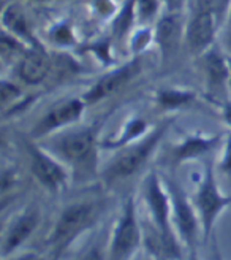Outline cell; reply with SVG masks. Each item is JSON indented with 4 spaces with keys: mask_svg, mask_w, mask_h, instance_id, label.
Instances as JSON below:
<instances>
[{
    "mask_svg": "<svg viewBox=\"0 0 231 260\" xmlns=\"http://www.w3.org/2000/svg\"><path fill=\"white\" fill-rule=\"evenodd\" d=\"M226 25H228V27H231V4H229L228 13H226Z\"/></svg>",
    "mask_w": 231,
    "mask_h": 260,
    "instance_id": "36",
    "label": "cell"
},
{
    "mask_svg": "<svg viewBox=\"0 0 231 260\" xmlns=\"http://www.w3.org/2000/svg\"><path fill=\"white\" fill-rule=\"evenodd\" d=\"M217 40V19L214 8H195L185 24L184 45L195 59L214 48Z\"/></svg>",
    "mask_w": 231,
    "mask_h": 260,
    "instance_id": "11",
    "label": "cell"
},
{
    "mask_svg": "<svg viewBox=\"0 0 231 260\" xmlns=\"http://www.w3.org/2000/svg\"><path fill=\"white\" fill-rule=\"evenodd\" d=\"M165 11H184L190 0H162Z\"/></svg>",
    "mask_w": 231,
    "mask_h": 260,
    "instance_id": "30",
    "label": "cell"
},
{
    "mask_svg": "<svg viewBox=\"0 0 231 260\" xmlns=\"http://www.w3.org/2000/svg\"><path fill=\"white\" fill-rule=\"evenodd\" d=\"M40 143L68 165L73 178L92 179L98 175L100 125L78 124Z\"/></svg>",
    "mask_w": 231,
    "mask_h": 260,
    "instance_id": "1",
    "label": "cell"
},
{
    "mask_svg": "<svg viewBox=\"0 0 231 260\" xmlns=\"http://www.w3.org/2000/svg\"><path fill=\"white\" fill-rule=\"evenodd\" d=\"M217 167L223 175L231 176V132H226L220 146V155H219V162Z\"/></svg>",
    "mask_w": 231,
    "mask_h": 260,
    "instance_id": "25",
    "label": "cell"
},
{
    "mask_svg": "<svg viewBox=\"0 0 231 260\" xmlns=\"http://www.w3.org/2000/svg\"><path fill=\"white\" fill-rule=\"evenodd\" d=\"M214 0H191V8H212Z\"/></svg>",
    "mask_w": 231,
    "mask_h": 260,
    "instance_id": "34",
    "label": "cell"
},
{
    "mask_svg": "<svg viewBox=\"0 0 231 260\" xmlns=\"http://www.w3.org/2000/svg\"><path fill=\"white\" fill-rule=\"evenodd\" d=\"M200 62V72L211 94H219L228 89V62L225 51L217 43L214 48L197 57Z\"/></svg>",
    "mask_w": 231,
    "mask_h": 260,
    "instance_id": "16",
    "label": "cell"
},
{
    "mask_svg": "<svg viewBox=\"0 0 231 260\" xmlns=\"http://www.w3.org/2000/svg\"><path fill=\"white\" fill-rule=\"evenodd\" d=\"M92 8L95 11V15H98L100 18H114V15L118 13L119 8L114 7L112 0H92Z\"/></svg>",
    "mask_w": 231,
    "mask_h": 260,
    "instance_id": "28",
    "label": "cell"
},
{
    "mask_svg": "<svg viewBox=\"0 0 231 260\" xmlns=\"http://www.w3.org/2000/svg\"><path fill=\"white\" fill-rule=\"evenodd\" d=\"M7 260H43V257L38 252H22V254L11 255Z\"/></svg>",
    "mask_w": 231,
    "mask_h": 260,
    "instance_id": "32",
    "label": "cell"
},
{
    "mask_svg": "<svg viewBox=\"0 0 231 260\" xmlns=\"http://www.w3.org/2000/svg\"><path fill=\"white\" fill-rule=\"evenodd\" d=\"M141 199L147 210L149 222L166 238H179L173 225V208L168 187L157 172H149L141 184Z\"/></svg>",
    "mask_w": 231,
    "mask_h": 260,
    "instance_id": "8",
    "label": "cell"
},
{
    "mask_svg": "<svg viewBox=\"0 0 231 260\" xmlns=\"http://www.w3.org/2000/svg\"><path fill=\"white\" fill-rule=\"evenodd\" d=\"M133 260H139V257H135V258H133Z\"/></svg>",
    "mask_w": 231,
    "mask_h": 260,
    "instance_id": "37",
    "label": "cell"
},
{
    "mask_svg": "<svg viewBox=\"0 0 231 260\" xmlns=\"http://www.w3.org/2000/svg\"><path fill=\"white\" fill-rule=\"evenodd\" d=\"M49 40L59 48H71L76 45V37L68 21H60L49 29Z\"/></svg>",
    "mask_w": 231,
    "mask_h": 260,
    "instance_id": "24",
    "label": "cell"
},
{
    "mask_svg": "<svg viewBox=\"0 0 231 260\" xmlns=\"http://www.w3.org/2000/svg\"><path fill=\"white\" fill-rule=\"evenodd\" d=\"M42 220V210L35 205L24 208L5 224L2 233V258L7 260L8 257L15 255L25 241H29L35 230L40 225Z\"/></svg>",
    "mask_w": 231,
    "mask_h": 260,
    "instance_id": "12",
    "label": "cell"
},
{
    "mask_svg": "<svg viewBox=\"0 0 231 260\" xmlns=\"http://www.w3.org/2000/svg\"><path fill=\"white\" fill-rule=\"evenodd\" d=\"M2 30L16 37L29 48H45L38 40L24 10L18 4H8L2 11Z\"/></svg>",
    "mask_w": 231,
    "mask_h": 260,
    "instance_id": "18",
    "label": "cell"
},
{
    "mask_svg": "<svg viewBox=\"0 0 231 260\" xmlns=\"http://www.w3.org/2000/svg\"><path fill=\"white\" fill-rule=\"evenodd\" d=\"M25 152L32 176L46 192L57 195L68 189L73 179L71 170L54 152L32 138L25 143Z\"/></svg>",
    "mask_w": 231,
    "mask_h": 260,
    "instance_id": "6",
    "label": "cell"
},
{
    "mask_svg": "<svg viewBox=\"0 0 231 260\" xmlns=\"http://www.w3.org/2000/svg\"><path fill=\"white\" fill-rule=\"evenodd\" d=\"M226 62H228V89L231 90V56L226 54Z\"/></svg>",
    "mask_w": 231,
    "mask_h": 260,
    "instance_id": "35",
    "label": "cell"
},
{
    "mask_svg": "<svg viewBox=\"0 0 231 260\" xmlns=\"http://www.w3.org/2000/svg\"><path fill=\"white\" fill-rule=\"evenodd\" d=\"M136 25H138V22H136V16H135L133 0H125V2L119 7L114 18L111 19L112 38H115V40H124L125 37L128 38Z\"/></svg>",
    "mask_w": 231,
    "mask_h": 260,
    "instance_id": "20",
    "label": "cell"
},
{
    "mask_svg": "<svg viewBox=\"0 0 231 260\" xmlns=\"http://www.w3.org/2000/svg\"><path fill=\"white\" fill-rule=\"evenodd\" d=\"M152 127L153 125H150L143 116H130V118L124 121L121 128L114 135L101 138V143H100L101 151L118 152L124 149L125 146L146 137L152 130Z\"/></svg>",
    "mask_w": 231,
    "mask_h": 260,
    "instance_id": "17",
    "label": "cell"
},
{
    "mask_svg": "<svg viewBox=\"0 0 231 260\" xmlns=\"http://www.w3.org/2000/svg\"><path fill=\"white\" fill-rule=\"evenodd\" d=\"M127 42L132 56H143V53H146L152 45H156V42H153V25H136L130 37L127 38Z\"/></svg>",
    "mask_w": 231,
    "mask_h": 260,
    "instance_id": "21",
    "label": "cell"
},
{
    "mask_svg": "<svg viewBox=\"0 0 231 260\" xmlns=\"http://www.w3.org/2000/svg\"><path fill=\"white\" fill-rule=\"evenodd\" d=\"M173 122L174 118L163 119L162 122L153 125L146 137L125 146L118 152H114L111 160L100 172L101 181L105 184L111 186L138 175L152 159V155L156 154V151L159 149L160 143L163 141L166 134H168Z\"/></svg>",
    "mask_w": 231,
    "mask_h": 260,
    "instance_id": "3",
    "label": "cell"
},
{
    "mask_svg": "<svg viewBox=\"0 0 231 260\" xmlns=\"http://www.w3.org/2000/svg\"><path fill=\"white\" fill-rule=\"evenodd\" d=\"M138 25H152L162 16V0H133Z\"/></svg>",
    "mask_w": 231,
    "mask_h": 260,
    "instance_id": "22",
    "label": "cell"
},
{
    "mask_svg": "<svg viewBox=\"0 0 231 260\" xmlns=\"http://www.w3.org/2000/svg\"><path fill=\"white\" fill-rule=\"evenodd\" d=\"M143 244V225L138 219L136 200L128 195L108 238V260H133Z\"/></svg>",
    "mask_w": 231,
    "mask_h": 260,
    "instance_id": "5",
    "label": "cell"
},
{
    "mask_svg": "<svg viewBox=\"0 0 231 260\" xmlns=\"http://www.w3.org/2000/svg\"><path fill=\"white\" fill-rule=\"evenodd\" d=\"M223 134H187L171 149V159L176 165L206 159L212 152L220 149Z\"/></svg>",
    "mask_w": 231,
    "mask_h": 260,
    "instance_id": "14",
    "label": "cell"
},
{
    "mask_svg": "<svg viewBox=\"0 0 231 260\" xmlns=\"http://www.w3.org/2000/svg\"><path fill=\"white\" fill-rule=\"evenodd\" d=\"M184 11H165L153 24V42L163 62L173 59L185 38Z\"/></svg>",
    "mask_w": 231,
    "mask_h": 260,
    "instance_id": "13",
    "label": "cell"
},
{
    "mask_svg": "<svg viewBox=\"0 0 231 260\" xmlns=\"http://www.w3.org/2000/svg\"><path fill=\"white\" fill-rule=\"evenodd\" d=\"M78 260H108V243L95 241Z\"/></svg>",
    "mask_w": 231,
    "mask_h": 260,
    "instance_id": "27",
    "label": "cell"
},
{
    "mask_svg": "<svg viewBox=\"0 0 231 260\" xmlns=\"http://www.w3.org/2000/svg\"><path fill=\"white\" fill-rule=\"evenodd\" d=\"M108 206L105 197L81 199L67 203L57 214L48 235V246L56 258H60L81 237L94 229Z\"/></svg>",
    "mask_w": 231,
    "mask_h": 260,
    "instance_id": "2",
    "label": "cell"
},
{
    "mask_svg": "<svg viewBox=\"0 0 231 260\" xmlns=\"http://www.w3.org/2000/svg\"><path fill=\"white\" fill-rule=\"evenodd\" d=\"M144 69L143 57L141 56H132L119 65H114L112 69L105 72L98 80L89 86V89L83 94L84 100L89 107L97 105V103L109 99L111 95L118 94L125 86H128L132 81L141 75Z\"/></svg>",
    "mask_w": 231,
    "mask_h": 260,
    "instance_id": "10",
    "label": "cell"
},
{
    "mask_svg": "<svg viewBox=\"0 0 231 260\" xmlns=\"http://www.w3.org/2000/svg\"><path fill=\"white\" fill-rule=\"evenodd\" d=\"M27 49H30L27 45H24L21 40H18L16 37L10 35L8 32L2 30V45H0V53H2V60L4 63L11 62L13 67L16 65V62L27 53Z\"/></svg>",
    "mask_w": 231,
    "mask_h": 260,
    "instance_id": "23",
    "label": "cell"
},
{
    "mask_svg": "<svg viewBox=\"0 0 231 260\" xmlns=\"http://www.w3.org/2000/svg\"><path fill=\"white\" fill-rule=\"evenodd\" d=\"M89 108L84 97H67L53 103L40 118L36 119L30 130V138L43 141L63 130L81 124L84 113Z\"/></svg>",
    "mask_w": 231,
    "mask_h": 260,
    "instance_id": "9",
    "label": "cell"
},
{
    "mask_svg": "<svg viewBox=\"0 0 231 260\" xmlns=\"http://www.w3.org/2000/svg\"><path fill=\"white\" fill-rule=\"evenodd\" d=\"M191 200H194V205L201 220L203 240L209 241L217 220L220 219L222 213L226 208L231 206V197L225 195L219 186L212 160H206V164H204L203 175L200 178V183Z\"/></svg>",
    "mask_w": 231,
    "mask_h": 260,
    "instance_id": "4",
    "label": "cell"
},
{
    "mask_svg": "<svg viewBox=\"0 0 231 260\" xmlns=\"http://www.w3.org/2000/svg\"><path fill=\"white\" fill-rule=\"evenodd\" d=\"M219 108H220V118L223 124L226 125L228 132H231V100H222Z\"/></svg>",
    "mask_w": 231,
    "mask_h": 260,
    "instance_id": "29",
    "label": "cell"
},
{
    "mask_svg": "<svg viewBox=\"0 0 231 260\" xmlns=\"http://www.w3.org/2000/svg\"><path fill=\"white\" fill-rule=\"evenodd\" d=\"M190 4H191V0H190Z\"/></svg>",
    "mask_w": 231,
    "mask_h": 260,
    "instance_id": "38",
    "label": "cell"
},
{
    "mask_svg": "<svg viewBox=\"0 0 231 260\" xmlns=\"http://www.w3.org/2000/svg\"><path fill=\"white\" fill-rule=\"evenodd\" d=\"M197 90L185 86H162L153 92V103L165 113L182 111L197 103Z\"/></svg>",
    "mask_w": 231,
    "mask_h": 260,
    "instance_id": "19",
    "label": "cell"
},
{
    "mask_svg": "<svg viewBox=\"0 0 231 260\" xmlns=\"http://www.w3.org/2000/svg\"><path fill=\"white\" fill-rule=\"evenodd\" d=\"M211 260H225L220 251V246L217 243V238L211 243Z\"/></svg>",
    "mask_w": 231,
    "mask_h": 260,
    "instance_id": "33",
    "label": "cell"
},
{
    "mask_svg": "<svg viewBox=\"0 0 231 260\" xmlns=\"http://www.w3.org/2000/svg\"><path fill=\"white\" fill-rule=\"evenodd\" d=\"M19 183V175L15 167H4L2 170V199L5 200L10 192H15Z\"/></svg>",
    "mask_w": 231,
    "mask_h": 260,
    "instance_id": "26",
    "label": "cell"
},
{
    "mask_svg": "<svg viewBox=\"0 0 231 260\" xmlns=\"http://www.w3.org/2000/svg\"><path fill=\"white\" fill-rule=\"evenodd\" d=\"M219 45H220V48L225 51V54L231 56V27H228V25H226V29H225L223 35L220 37Z\"/></svg>",
    "mask_w": 231,
    "mask_h": 260,
    "instance_id": "31",
    "label": "cell"
},
{
    "mask_svg": "<svg viewBox=\"0 0 231 260\" xmlns=\"http://www.w3.org/2000/svg\"><path fill=\"white\" fill-rule=\"evenodd\" d=\"M165 184L168 187L170 197H171V208H173V225L177 233L179 240L184 244L185 251L195 257L197 249L200 244V238H203V229L201 220L197 213V208L194 200L188 199L181 183L173 176H166Z\"/></svg>",
    "mask_w": 231,
    "mask_h": 260,
    "instance_id": "7",
    "label": "cell"
},
{
    "mask_svg": "<svg viewBox=\"0 0 231 260\" xmlns=\"http://www.w3.org/2000/svg\"><path fill=\"white\" fill-rule=\"evenodd\" d=\"M54 62L51 59L46 48H30L13 67L15 76L24 86H40L53 72Z\"/></svg>",
    "mask_w": 231,
    "mask_h": 260,
    "instance_id": "15",
    "label": "cell"
}]
</instances>
